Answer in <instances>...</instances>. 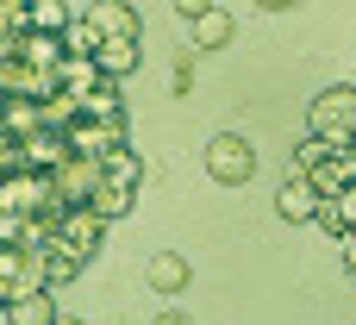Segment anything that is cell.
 Listing matches in <instances>:
<instances>
[{
  "mask_svg": "<svg viewBox=\"0 0 356 325\" xmlns=\"http://www.w3.org/2000/svg\"><path fill=\"white\" fill-rule=\"evenodd\" d=\"M350 157H356V150H350Z\"/></svg>",
  "mask_w": 356,
  "mask_h": 325,
  "instance_id": "cell-17",
  "label": "cell"
},
{
  "mask_svg": "<svg viewBox=\"0 0 356 325\" xmlns=\"http://www.w3.org/2000/svg\"><path fill=\"white\" fill-rule=\"evenodd\" d=\"M188 31H194V50H225L232 31H238V13L232 6H181Z\"/></svg>",
  "mask_w": 356,
  "mask_h": 325,
  "instance_id": "cell-3",
  "label": "cell"
},
{
  "mask_svg": "<svg viewBox=\"0 0 356 325\" xmlns=\"http://www.w3.org/2000/svg\"><path fill=\"white\" fill-rule=\"evenodd\" d=\"M0 319H6V307H0Z\"/></svg>",
  "mask_w": 356,
  "mask_h": 325,
  "instance_id": "cell-16",
  "label": "cell"
},
{
  "mask_svg": "<svg viewBox=\"0 0 356 325\" xmlns=\"http://www.w3.org/2000/svg\"><path fill=\"white\" fill-rule=\"evenodd\" d=\"M56 325H88V319H75V313H63V319H56Z\"/></svg>",
  "mask_w": 356,
  "mask_h": 325,
  "instance_id": "cell-14",
  "label": "cell"
},
{
  "mask_svg": "<svg viewBox=\"0 0 356 325\" xmlns=\"http://www.w3.org/2000/svg\"><path fill=\"white\" fill-rule=\"evenodd\" d=\"M88 13V25L100 31V44L106 38H138V13L125 6V0H100V6H81Z\"/></svg>",
  "mask_w": 356,
  "mask_h": 325,
  "instance_id": "cell-6",
  "label": "cell"
},
{
  "mask_svg": "<svg viewBox=\"0 0 356 325\" xmlns=\"http://www.w3.org/2000/svg\"><path fill=\"white\" fill-rule=\"evenodd\" d=\"M144 282H150L156 294H181V288L194 282V263H188L181 251H156V257L144 263Z\"/></svg>",
  "mask_w": 356,
  "mask_h": 325,
  "instance_id": "cell-5",
  "label": "cell"
},
{
  "mask_svg": "<svg viewBox=\"0 0 356 325\" xmlns=\"http://www.w3.org/2000/svg\"><path fill=\"white\" fill-rule=\"evenodd\" d=\"M307 125H313V138H319V144H332L338 157H344V150H356V81H338V88L313 94Z\"/></svg>",
  "mask_w": 356,
  "mask_h": 325,
  "instance_id": "cell-1",
  "label": "cell"
},
{
  "mask_svg": "<svg viewBox=\"0 0 356 325\" xmlns=\"http://www.w3.org/2000/svg\"><path fill=\"white\" fill-rule=\"evenodd\" d=\"M56 301H50V288H38V294H25V301H13L6 307V325H56Z\"/></svg>",
  "mask_w": 356,
  "mask_h": 325,
  "instance_id": "cell-8",
  "label": "cell"
},
{
  "mask_svg": "<svg viewBox=\"0 0 356 325\" xmlns=\"http://www.w3.org/2000/svg\"><path fill=\"white\" fill-rule=\"evenodd\" d=\"M207 175H213V182H225V188H244V182L257 175V150H250V138L219 132V138L207 144Z\"/></svg>",
  "mask_w": 356,
  "mask_h": 325,
  "instance_id": "cell-2",
  "label": "cell"
},
{
  "mask_svg": "<svg viewBox=\"0 0 356 325\" xmlns=\"http://www.w3.org/2000/svg\"><path fill=\"white\" fill-rule=\"evenodd\" d=\"M275 213L300 225V219H319V213H325V200H319V188H313V182H300V175H288V182L275 188Z\"/></svg>",
  "mask_w": 356,
  "mask_h": 325,
  "instance_id": "cell-4",
  "label": "cell"
},
{
  "mask_svg": "<svg viewBox=\"0 0 356 325\" xmlns=\"http://www.w3.org/2000/svg\"><path fill=\"white\" fill-rule=\"evenodd\" d=\"M131 200H138V188H113V182H106V188H100V200H94V219H100V225H106V219H125V213H131Z\"/></svg>",
  "mask_w": 356,
  "mask_h": 325,
  "instance_id": "cell-11",
  "label": "cell"
},
{
  "mask_svg": "<svg viewBox=\"0 0 356 325\" xmlns=\"http://www.w3.org/2000/svg\"><path fill=\"white\" fill-rule=\"evenodd\" d=\"M344 269H350V276H356V238H350V244H344Z\"/></svg>",
  "mask_w": 356,
  "mask_h": 325,
  "instance_id": "cell-13",
  "label": "cell"
},
{
  "mask_svg": "<svg viewBox=\"0 0 356 325\" xmlns=\"http://www.w3.org/2000/svg\"><path fill=\"white\" fill-rule=\"evenodd\" d=\"M319 225L338 238V244H350L356 238V188H344L338 200H325V213H319Z\"/></svg>",
  "mask_w": 356,
  "mask_h": 325,
  "instance_id": "cell-9",
  "label": "cell"
},
{
  "mask_svg": "<svg viewBox=\"0 0 356 325\" xmlns=\"http://www.w3.org/2000/svg\"><path fill=\"white\" fill-rule=\"evenodd\" d=\"M94 69H100L106 81L131 75V69H138V38H106V44L94 50Z\"/></svg>",
  "mask_w": 356,
  "mask_h": 325,
  "instance_id": "cell-7",
  "label": "cell"
},
{
  "mask_svg": "<svg viewBox=\"0 0 356 325\" xmlns=\"http://www.w3.org/2000/svg\"><path fill=\"white\" fill-rule=\"evenodd\" d=\"M0 119H6V94H0Z\"/></svg>",
  "mask_w": 356,
  "mask_h": 325,
  "instance_id": "cell-15",
  "label": "cell"
},
{
  "mask_svg": "<svg viewBox=\"0 0 356 325\" xmlns=\"http://www.w3.org/2000/svg\"><path fill=\"white\" fill-rule=\"evenodd\" d=\"M156 325H194V319H188L181 307H163V313H156Z\"/></svg>",
  "mask_w": 356,
  "mask_h": 325,
  "instance_id": "cell-12",
  "label": "cell"
},
{
  "mask_svg": "<svg viewBox=\"0 0 356 325\" xmlns=\"http://www.w3.org/2000/svg\"><path fill=\"white\" fill-rule=\"evenodd\" d=\"M100 169H106V182H113V188H138V182H144V163H138V150H119V157H106Z\"/></svg>",
  "mask_w": 356,
  "mask_h": 325,
  "instance_id": "cell-10",
  "label": "cell"
}]
</instances>
